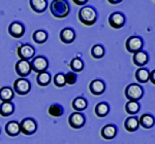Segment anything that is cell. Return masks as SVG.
<instances>
[{
    "instance_id": "cell-11",
    "label": "cell",
    "mask_w": 155,
    "mask_h": 144,
    "mask_svg": "<svg viewBox=\"0 0 155 144\" xmlns=\"http://www.w3.org/2000/svg\"><path fill=\"white\" fill-rule=\"evenodd\" d=\"M109 24L114 29H120L125 24V17L121 12H113L109 17Z\"/></svg>"
},
{
    "instance_id": "cell-36",
    "label": "cell",
    "mask_w": 155,
    "mask_h": 144,
    "mask_svg": "<svg viewBox=\"0 0 155 144\" xmlns=\"http://www.w3.org/2000/svg\"><path fill=\"white\" fill-rule=\"evenodd\" d=\"M111 3H113V4H116V3H120L121 1H110Z\"/></svg>"
},
{
    "instance_id": "cell-21",
    "label": "cell",
    "mask_w": 155,
    "mask_h": 144,
    "mask_svg": "<svg viewBox=\"0 0 155 144\" xmlns=\"http://www.w3.org/2000/svg\"><path fill=\"white\" fill-rule=\"evenodd\" d=\"M71 105H72V108H74V110H77V112H80V111H83L87 108L88 102H87V100L85 98H83V97H77V98L72 101Z\"/></svg>"
},
{
    "instance_id": "cell-6",
    "label": "cell",
    "mask_w": 155,
    "mask_h": 144,
    "mask_svg": "<svg viewBox=\"0 0 155 144\" xmlns=\"http://www.w3.org/2000/svg\"><path fill=\"white\" fill-rule=\"evenodd\" d=\"M30 65H31V70L35 71L36 73H41V72L47 71L49 67V62L45 57L38 56L32 59V61L30 62Z\"/></svg>"
},
{
    "instance_id": "cell-9",
    "label": "cell",
    "mask_w": 155,
    "mask_h": 144,
    "mask_svg": "<svg viewBox=\"0 0 155 144\" xmlns=\"http://www.w3.org/2000/svg\"><path fill=\"white\" fill-rule=\"evenodd\" d=\"M85 123H86V118L81 112H74L68 117V124L74 129L83 128Z\"/></svg>"
},
{
    "instance_id": "cell-20",
    "label": "cell",
    "mask_w": 155,
    "mask_h": 144,
    "mask_svg": "<svg viewBox=\"0 0 155 144\" xmlns=\"http://www.w3.org/2000/svg\"><path fill=\"white\" fill-rule=\"evenodd\" d=\"M139 124L143 127L144 129H151L152 127H154V124H155L154 116H152L151 114H143V115L139 118Z\"/></svg>"
},
{
    "instance_id": "cell-12",
    "label": "cell",
    "mask_w": 155,
    "mask_h": 144,
    "mask_svg": "<svg viewBox=\"0 0 155 144\" xmlns=\"http://www.w3.org/2000/svg\"><path fill=\"white\" fill-rule=\"evenodd\" d=\"M8 33L15 38H20L24 35L25 33V27L23 24L19 22H12L8 26Z\"/></svg>"
},
{
    "instance_id": "cell-14",
    "label": "cell",
    "mask_w": 155,
    "mask_h": 144,
    "mask_svg": "<svg viewBox=\"0 0 155 144\" xmlns=\"http://www.w3.org/2000/svg\"><path fill=\"white\" fill-rule=\"evenodd\" d=\"M60 39L62 40V42H64L66 44L74 42V39H76V33H74V29L71 28L62 29L61 32H60Z\"/></svg>"
},
{
    "instance_id": "cell-34",
    "label": "cell",
    "mask_w": 155,
    "mask_h": 144,
    "mask_svg": "<svg viewBox=\"0 0 155 144\" xmlns=\"http://www.w3.org/2000/svg\"><path fill=\"white\" fill-rule=\"evenodd\" d=\"M154 76H155V71L153 70L152 72H150V75H149V79L152 81V83H155V80H154Z\"/></svg>"
},
{
    "instance_id": "cell-32",
    "label": "cell",
    "mask_w": 155,
    "mask_h": 144,
    "mask_svg": "<svg viewBox=\"0 0 155 144\" xmlns=\"http://www.w3.org/2000/svg\"><path fill=\"white\" fill-rule=\"evenodd\" d=\"M54 83H55V86H58V88H63V86L66 84L64 74L57 73L56 75L54 76Z\"/></svg>"
},
{
    "instance_id": "cell-33",
    "label": "cell",
    "mask_w": 155,
    "mask_h": 144,
    "mask_svg": "<svg viewBox=\"0 0 155 144\" xmlns=\"http://www.w3.org/2000/svg\"><path fill=\"white\" fill-rule=\"evenodd\" d=\"M65 83L69 86H72L77 83V79H78V76L74 72H67L65 74Z\"/></svg>"
},
{
    "instance_id": "cell-28",
    "label": "cell",
    "mask_w": 155,
    "mask_h": 144,
    "mask_svg": "<svg viewBox=\"0 0 155 144\" xmlns=\"http://www.w3.org/2000/svg\"><path fill=\"white\" fill-rule=\"evenodd\" d=\"M48 39V33L44 30H36L33 33V40L35 43H45Z\"/></svg>"
},
{
    "instance_id": "cell-19",
    "label": "cell",
    "mask_w": 155,
    "mask_h": 144,
    "mask_svg": "<svg viewBox=\"0 0 155 144\" xmlns=\"http://www.w3.org/2000/svg\"><path fill=\"white\" fill-rule=\"evenodd\" d=\"M15 97V92L9 86H3L0 89V100L2 102H11Z\"/></svg>"
},
{
    "instance_id": "cell-8",
    "label": "cell",
    "mask_w": 155,
    "mask_h": 144,
    "mask_svg": "<svg viewBox=\"0 0 155 144\" xmlns=\"http://www.w3.org/2000/svg\"><path fill=\"white\" fill-rule=\"evenodd\" d=\"M18 56L20 57L21 60L24 61H29L31 60L34 57V54H35V49L32 45L30 44H21V45L18 48Z\"/></svg>"
},
{
    "instance_id": "cell-16",
    "label": "cell",
    "mask_w": 155,
    "mask_h": 144,
    "mask_svg": "<svg viewBox=\"0 0 155 144\" xmlns=\"http://www.w3.org/2000/svg\"><path fill=\"white\" fill-rule=\"evenodd\" d=\"M5 132L11 137H16L18 136L21 131H20V124L16 121H11L6 124L5 126Z\"/></svg>"
},
{
    "instance_id": "cell-31",
    "label": "cell",
    "mask_w": 155,
    "mask_h": 144,
    "mask_svg": "<svg viewBox=\"0 0 155 144\" xmlns=\"http://www.w3.org/2000/svg\"><path fill=\"white\" fill-rule=\"evenodd\" d=\"M71 68L74 72H81L84 68V63L80 58L72 59L71 62Z\"/></svg>"
},
{
    "instance_id": "cell-4",
    "label": "cell",
    "mask_w": 155,
    "mask_h": 144,
    "mask_svg": "<svg viewBox=\"0 0 155 144\" xmlns=\"http://www.w3.org/2000/svg\"><path fill=\"white\" fill-rule=\"evenodd\" d=\"M31 90V83L28 79L20 77L16 79L14 83V92L19 94L20 96L27 95Z\"/></svg>"
},
{
    "instance_id": "cell-17",
    "label": "cell",
    "mask_w": 155,
    "mask_h": 144,
    "mask_svg": "<svg viewBox=\"0 0 155 144\" xmlns=\"http://www.w3.org/2000/svg\"><path fill=\"white\" fill-rule=\"evenodd\" d=\"M117 135V127L115 125H107L101 129V136L102 138L107 140L114 139Z\"/></svg>"
},
{
    "instance_id": "cell-35",
    "label": "cell",
    "mask_w": 155,
    "mask_h": 144,
    "mask_svg": "<svg viewBox=\"0 0 155 144\" xmlns=\"http://www.w3.org/2000/svg\"><path fill=\"white\" fill-rule=\"evenodd\" d=\"M74 2L78 5H83V4L87 3V0H83V1H79V0H74Z\"/></svg>"
},
{
    "instance_id": "cell-29",
    "label": "cell",
    "mask_w": 155,
    "mask_h": 144,
    "mask_svg": "<svg viewBox=\"0 0 155 144\" xmlns=\"http://www.w3.org/2000/svg\"><path fill=\"white\" fill-rule=\"evenodd\" d=\"M125 110L129 114H137L140 111V104L136 101H128L125 105Z\"/></svg>"
},
{
    "instance_id": "cell-23",
    "label": "cell",
    "mask_w": 155,
    "mask_h": 144,
    "mask_svg": "<svg viewBox=\"0 0 155 144\" xmlns=\"http://www.w3.org/2000/svg\"><path fill=\"white\" fill-rule=\"evenodd\" d=\"M15 106L12 102H2L0 104V115L9 116L14 113Z\"/></svg>"
},
{
    "instance_id": "cell-1",
    "label": "cell",
    "mask_w": 155,
    "mask_h": 144,
    "mask_svg": "<svg viewBox=\"0 0 155 144\" xmlns=\"http://www.w3.org/2000/svg\"><path fill=\"white\" fill-rule=\"evenodd\" d=\"M51 14L57 19H64L69 14V5L68 2L65 0H53L50 5Z\"/></svg>"
},
{
    "instance_id": "cell-27",
    "label": "cell",
    "mask_w": 155,
    "mask_h": 144,
    "mask_svg": "<svg viewBox=\"0 0 155 144\" xmlns=\"http://www.w3.org/2000/svg\"><path fill=\"white\" fill-rule=\"evenodd\" d=\"M48 112L51 116H54V117H59V116H61L62 114L64 113V109L62 107L60 104H52L51 106L49 107L48 109Z\"/></svg>"
},
{
    "instance_id": "cell-18",
    "label": "cell",
    "mask_w": 155,
    "mask_h": 144,
    "mask_svg": "<svg viewBox=\"0 0 155 144\" xmlns=\"http://www.w3.org/2000/svg\"><path fill=\"white\" fill-rule=\"evenodd\" d=\"M29 4L31 8L37 14H42L47 9L48 1L47 0H30Z\"/></svg>"
},
{
    "instance_id": "cell-2",
    "label": "cell",
    "mask_w": 155,
    "mask_h": 144,
    "mask_svg": "<svg viewBox=\"0 0 155 144\" xmlns=\"http://www.w3.org/2000/svg\"><path fill=\"white\" fill-rule=\"evenodd\" d=\"M79 20L86 26H92L97 21L96 11L92 6H84L79 11Z\"/></svg>"
},
{
    "instance_id": "cell-5",
    "label": "cell",
    "mask_w": 155,
    "mask_h": 144,
    "mask_svg": "<svg viewBox=\"0 0 155 144\" xmlns=\"http://www.w3.org/2000/svg\"><path fill=\"white\" fill-rule=\"evenodd\" d=\"M20 124V131L24 135H33L37 130V124L33 118H24Z\"/></svg>"
},
{
    "instance_id": "cell-22",
    "label": "cell",
    "mask_w": 155,
    "mask_h": 144,
    "mask_svg": "<svg viewBox=\"0 0 155 144\" xmlns=\"http://www.w3.org/2000/svg\"><path fill=\"white\" fill-rule=\"evenodd\" d=\"M139 118L136 116H130V117L126 118L125 123H124V127L128 132H134L139 129Z\"/></svg>"
},
{
    "instance_id": "cell-25",
    "label": "cell",
    "mask_w": 155,
    "mask_h": 144,
    "mask_svg": "<svg viewBox=\"0 0 155 144\" xmlns=\"http://www.w3.org/2000/svg\"><path fill=\"white\" fill-rule=\"evenodd\" d=\"M149 75H150V72L146 68H140L136 72L137 80L141 83H146L149 80Z\"/></svg>"
},
{
    "instance_id": "cell-26",
    "label": "cell",
    "mask_w": 155,
    "mask_h": 144,
    "mask_svg": "<svg viewBox=\"0 0 155 144\" xmlns=\"http://www.w3.org/2000/svg\"><path fill=\"white\" fill-rule=\"evenodd\" d=\"M52 80V77L50 75V73L48 72H41V73H38L36 77V83L39 84L41 86H49L50 83Z\"/></svg>"
},
{
    "instance_id": "cell-24",
    "label": "cell",
    "mask_w": 155,
    "mask_h": 144,
    "mask_svg": "<svg viewBox=\"0 0 155 144\" xmlns=\"http://www.w3.org/2000/svg\"><path fill=\"white\" fill-rule=\"evenodd\" d=\"M110 112V106L107 102H101L95 106V113L98 117H104Z\"/></svg>"
},
{
    "instance_id": "cell-7",
    "label": "cell",
    "mask_w": 155,
    "mask_h": 144,
    "mask_svg": "<svg viewBox=\"0 0 155 144\" xmlns=\"http://www.w3.org/2000/svg\"><path fill=\"white\" fill-rule=\"evenodd\" d=\"M126 49L129 52V53L136 54L137 52L142 51L144 45L143 39L139 36H131L129 37L126 40Z\"/></svg>"
},
{
    "instance_id": "cell-15",
    "label": "cell",
    "mask_w": 155,
    "mask_h": 144,
    "mask_svg": "<svg viewBox=\"0 0 155 144\" xmlns=\"http://www.w3.org/2000/svg\"><path fill=\"white\" fill-rule=\"evenodd\" d=\"M132 60H134V65L142 67V66L146 65V64L148 63L149 56L145 51H140V52H137V53L134 54V58H132Z\"/></svg>"
},
{
    "instance_id": "cell-30",
    "label": "cell",
    "mask_w": 155,
    "mask_h": 144,
    "mask_svg": "<svg viewBox=\"0 0 155 144\" xmlns=\"http://www.w3.org/2000/svg\"><path fill=\"white\" fill-rule=\"evenodd\" d=\"M91 55L94 59H101L104 56V49L101 44H96V45L92 46L91 49Z\"/></svg>"
},
{
    "instance_id": "cell-3",
    "label": "cell",
    "mask_w": 155,
    "mask_h": 144,
    "mask_svg": "<svg viewBox=\"0 0 155 144\" xmlns=\"http://www.w3.org/2000/svg\"><path fill=\"white\" fill-rule=\"evenodd\" d=\"M144 90L140 84L137 83H131L126 86L125 89V96L129 101H137L143 97Z\"/></svg>"
},
{
    "instance_id": "cell-13",
    "label": "cell",
    "mask_w": 155,
    "mask_h": 144,
    "mask_svg": "<svg viewBox=\"0 0 155 144\" xmlns=\"http://www.w3.org/2000/svg\"><path fill=\"white\" fill-rule=\"evenodd\" d=\"M89 90L91 92V94L95 96H99L104 94V92L106 91V84L101 79H94L90 83Z\"/></svg>"
},
{
    "instance_id": "cell-10",
    "label": "cell",
    "mask_w": 155,
    "mask_h": 144,
    "mask_svg": "<svg viewBox=\"0 0 155 144\" xmlns=\"http://www.w3.org/2000/svg\"><path fill=\"white\" fill-rule=\"evenodd\" d=\"M16 71H17V73H18V75L21 76L22 78H25L26 76H28L32 71L30 62L24 61V60L18 61L16 64Z\"/></svg>"
}]
</instances>
